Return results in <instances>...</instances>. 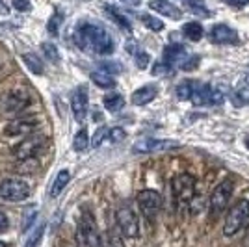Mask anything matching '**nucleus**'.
Listing matches in <instances>:
<instances>
[{
  "instance_id": "4468645a",
  "label": "nucleus",
  "mask_w": 249,
  "mask_h": 247,
  "mask_svg": "<svg viewBox=\"0 0 249 247\" xmlns=\"http://www.w3.org/2000/svg\"><path fill=\"white\" fill-rule=\"evenodd\" d=\"M39 121L36 117H15L4 126L6 136H30L37 130Z\"/></svg>"
},
{
  "instance_id": "39448f33",
  "label": "nucleus",
  "mask_w": 249,
  "mask_h": 247,
  "mask_svg": "<svg viewBox=\"0 0 249 247\" xmlns=\"http://www.w3.org/2000/svg\"><path fill=\"white\" fill-rule=\"evenodd\" d=\"M249 221V201L242 199L229 210L225 225H223V234L225 236H234L242 227Z\"/></svg>"
},
{
  "instance_id": "2f4dec72",
  "label": "nucleus",
  "mask_w": 249,
  "mask_h": 247,
  "mask_svg": "<svg viewBox=\"0 0 249 247\" xmlns=\"http://www.w3.org/2000/svg\"><path fill=\"white\" fill-rule=\"evenodd\" d=\"M62 24H63V13L62 11H56L51 19H49V22H47V30H49L51 35H56V34L60 32V26H62Z\"/></svg>"
},
{
  "instance_id": "49530a36",
  "label": "nucleus",
  "mask_w": 249,
  "mask_h": 247,
  "mask_svg": "<svg viewBox=\"0 0 249 247\" xmlns=\"http://www.w3.org/2000/svg\"><path fill=\"white\" fill-rule=\"evenodd\" d=\"M0 247H8V246H6V244H4V242H0Z\"/></svg>"
},
{
  "instance_id": "473e14b6",
  "label": "nucleus",
  "mask_w": 249,
  "mask_h": 247,
  "mask_svg": "<svg viewBox=\"0 0 249 247\" xmlns=\"http://www.w3.org/2000/svg\"><path fill=\"white\" fill-rule=\"evenodd\" d=\"M45 223H41V225L37 227L34 232L30 234V238H28V242H26V246L24 247H37V244L41 242V238H43V234H45Z\"/></svg>"
},
{
  "instance_id": "7c9ffc66",
  "label": "nucleus",
  "mask_w": 249,
  "mask_h": 247,
  "mask_svg": "<svg viewBox=\"0 0 249 247\" xmlns=\"http://www.w3.org/2000/svg\"><path fill=\"white\" fill-rule=\"evenodd\" d=\"M41 52H43V56L51 63L60 62V52H58L54 43H41Z\"/></svg>"
},
{
  "instance_id": "6ab92c4d",
  "label": "nucleus",
  "mask_w": 249,
  "mask_h": 247,
  "mask_svg": "<svg viewBox=\"0 0 249 247\" xmlns=\"http://www.w3.org/2000/svg\"><path fill=\"white\" fill-rule=\"evenodd\" d=\"M104 11H106V15H108V17L121 28V30L132 32V22H130V19L124 15L123 11H119L115 6H104Z\"/></svg>"
},
{
  "instance_id": "6e6552de",
  "label": "nucleus",
  "mask_w": 249,
  "mask_h": 247,
  "mask_svg": "<svg viewBox=\"0 0 249 247\" xmlns=\"http://www.w3.org/2000/svg\"><path fill=\"white\" fill-rule=\"evenodd\" d=\"M115 223L119 232L124 238H138L140 236V223H138V216L136 212L128 205H123L117 208L115 212Z\"/></svg>"
},
{
  "instance_id": "f257e3e1",
  "label": "nucleus",
  "mask_w": 249,
  "mask_h": 247,
  "mask_svg": "<svg viewBox=\"0 0 249 247\" xmlns=\"http://www.w3.org/2000/svg\"><path fill=\"white\" fill-rule=\"evenodd\" d=\"M74 43L82 51L93 52L99 56H110L115 51L114 37L97 22H80L74 30Z\"/></svg>"
},
{
  "instance_id": "423d86ee",
  "label": "nucleus",
  "mask_w": 249,
  "mask_h": 247,
  "mask_svg": "<svg viewBox=\"0 0 249 247\" xmlns=\"http://www.w3.org/2000/svg\"><path fill=\"white\" fill-rule=\"evenodd\" d=\"M190 103L194 106H221L223 104V93L219 88H214L210 84L196 82L192 97H190Z\"/></svg>"
},
{
  "instance_id": "a211bd4d",
  "label": "nucleus",
  "mask_w": 249,
  "mask_h": 247,
  "mask_svg": "<svg viewBox=\"0 0 249 247\" xmlns=\"http://www.w3.org/2000/svg\"><path fill=\"white\" fill-rule=\"evenodd\" d=\"M156 95H158V88H156L155 84H145V86H142L140 89H136V91L132 93L130 101H132V104H136V106H145V104H149L155 99Z\"/></svg>"
},
{
  "instance_id": "a18cd8bd",
  "label": "nucleus",
  "mask_w": 249,
  "mask_h": 247,
  "mask_svg": "<svg viewBox=\"0 0 249 247\" xmlns=\"http://www.w3.org/2000/svg\"><path fill=\"white\" fill-rule=\"evenodd\" d=\"M246 147H248V149H249V138H248V140H246Z\"/></svg>"
},
{
  "instance_id": "58836bf2",
  "label": "nucleus",
  "mask_w": 249,
  "mask_h": 247,
  "mask_svg": "<svg viewBox=\"0 0 249 247\" xmlns=\"http://www.w3.org/2000/svg\"><path fill=\"white\" fill-rule=\"evenodd\" d=\"M11 6L17 11H30L32 10V2L30 0H11Z\"/></svg>"
},
{
  "instance_id": "dca6fc26",
  "label": "nucleus",
  "mask_w": 249,
  "mask_h": 247,
  "mask_svg": "<svg viewBox=\"0 0 249 247\" xmlns=\"http://www.w3.org/2000/svg\"><path fill=\"white\" fill-rule=\"evenodd\" d=\"M149 8L155 13L169 17L171 21H180L182 19V10L178 6H175L171 0H149Z\"/></svg>"
},
{
  "instance_id": "f03ea898",
  "label": "nucleus",
  "mask_w": 249,
  "mask_h": 247,
  "mask_svg": "<svg viewBox=\"0 0 249 247\" xmlns=\"http://www.w3.org/2000/svg\"><path fill=\"white\" fill-rule=\"evenodd\" d=\"M196 184H197L196 176L190 173H180L171 178V194L177 208H186L192 205L196 197Z\"/></svg>"
},
{
  "instance_id": "37998d69",
  "label": "nucleus",
  "mask_w": 249,
  "mask_h": 247,
  "mask_svg": "<svg viewBox=\"0 0 249 247\" xmlns=\"http://www.w3.org/2000/svg\"><path fill=\"white\" fill-rule=\"evenodd\" d=\"M0 13H2V15H8V6H6L4 2H0Z\"/></svg>"
},
{
  "instance_id": "f3484780",
  "label": "nucleus",
  "mask_w": 249,
  "mask_h": 247,
  "mask_svg": "<svg viewBox=\"0 0 249 247\" xmlns=\"http://www.w3.org/2000/svg\"><path fill=\"white\" fill-rule=\"evenodd\" d=\"M188 52L184 49V45H180V43H169L164 47V52H162V62L167 63V65H171L173 69L177 67V63L180 62L184 56H186Z\"/></svg>"
},
{
  "instance_id": "7ed1b4c3",
  "label": "nucleus",
  "mask_w": 249,
  "mask_h": 247,
  "mask_svg": "<svg viewBox=\"0 0 249 247\" xmlns=\"http://www.w3.org/2000/svg\"><path fill=\"white\" fill-rule=\"evenodd\" d=\"M76 244L78 247H101V232L97 229L95 217L91 212L84 210L78 225H76Z\"/></svg>"
},
{
  "instance_id": "5701e85b",
  "label": "nucleus",
  "mask_w": 249,
  "mask_h": 247,
  "mask_svg": "<svg viewBox=\"0 0 249 247\" xmlns=\"http://www.w3.org/2000/svg\"><path fill=\"white\" fill-rule=\"evenodd\" d=\"M182 34L186 35L190 41H199V39L205 35V30H203L201 22L192 21V22H186V24L182 26Z\"/></svg>"
},
{
  "instance_id": "e433bc0d",
  "label": "nucleus",
  "mask_w": 249,
  "mask_h": 247,
  "mask_svg": "<svg viewBox=\"0 0 249 247\" xmlns=\"http://www.w3.org/2000/svg\"><path fill=\"white\" fill-rule=\"evenodd\" d=\"M134 62L140 69H147V65H149V62H151V58H149V54H147L145 51L140 49V51L134 54Z\"/></svg>"
},
{
  "instance_id": "ddd939ff",
  "label": "nucleus",
  "mask_w": 249,
  "mask_h": 247,
  "mask_svg": "<svg viewBox=\"0 0 249 247\" xmlns=\"http://www.w3.org/2000/svg\"><path fill=\"white\" fill-rule=\"evenodd\" d=\"M208 39L214 45H240L238 32L229 24H214L208 32Z\"/></svg>"
},
{
  "instance_id": "412c9836",
  "label": "nucleus",
  "mask_w": 249,
  "mask_h": 247,
  "mask_svg": "<svg viewBox=\"0 0 249 247\" xmlns=\"http://www.w3.org/2000/svg\"><path fill=\"white\" fill-rule=\"evenodd\" d=\"M69 180H71V173L67 171V169H62L56 178H54V182L51 186V197H58L62 194L63 190H65V186L69 184Z\"/></svg>"
},
{
  "instance_id": "b1692460",
  "label": "nucleus",
  "mask_w": 249,
  "mask_h": 247,
  "mask_svg": "<svg viewBox=\"0 0 249 247\" xmlns=\"http://www.w3.org/2000/svg\"><path fill=\"white\" fill-rule=\"evenodd\" d=\"M103 103H104V108H106L108 112L115 113L124 106V99H123V95H119V93H110V95L104 97Z\"/></svg>"
},
{
  "instance_id": "c9c22d12",
  "label": "nucleus",
  "mask_w": 249,
  "mask_h": 247,
  "mask_svg": "<svg viewBox=\"0 0 249 247\" xmlns=\"http://www.w3.org/2000/svg\"><path fill=\"white\" fill-rule=\"evenodd\" d=\"M171 72H173V67L164 62L155 63V67H153V74H155V76H169Z\"/></svg>"
},
{
  "instance_id": "20e7f679",
  "label": "nucleus",
  "mask_w": 249,
  "mask_h": 247,
  "mask_svg": "<svg viewBox=\"0 0 249 247\" xmlns=\"http://www.w3.org/2000/svg\"><path fill=\"white\" fill-rule=\"evenodd\" d=\"M45 143H47V138L43 134L34 132L26 140H22L21 143H17L13 147V155L15 158L22 162V160H32V158H37L45 151Z\"/></svg>"
},
{
  "instance_id": "cd10ccee",
  "label": "nucleus",
  "mask_w": 249,
  "mask_h": 247,
  "mask_svg": "<svg viewBox=\"0 0 249 247\" xmlns=\"http://www.w3.org/2000/svg\"><path fill=\"white\" fill-rule=\"evenodd\" d=\"M199 63H201V58H199L197 54H186L180 62L177 63L175 69H180V71H194L196 67H199Z\"/></svg>"
},
{
  "instance_id": "4be33fe9",
  "label": "nucleus",
  "mask_w": 249,
  "mask_h": 247,
  "mask_svg": "<svg viewBox=\"0 0 249 247\" xmlns=\"http://www.w3.org/2000/svg\"><path fill=\"white\" fill-rule=\"evenodd\" d=\"M22 62H24V65L30 69V72H34V74H43V71H45V63H43V60L37 56V54H34V52H26L24 56H22Z\"/></svg>"
},
{
  "instance_id": "2eb2a0df",
  "label": "nucleus",
  "mask_w": 249,
  "mask_h": 247,
  "mask_svg": "<svg viewBox=\"0 0 249 247\" xmlns=\"http://www.w3.org/2000/svg\"><path fill=\"white\" fill-rule=\"evenodd\" d=\"M88 101H89L88 89L84 86H78L74 89L73 97H71V110H73L74 119L78 123H82L84 119H86V115H88Z\"/></svg>"
},
{
  "instance_id": "bb28decb",
  "label": "nucleus",
  "mask_w": 249,
  "mask_h": 247,
  "mask_svg": "<svg viewBox=\"0 0 249 247\" xmlns=\"http://www.w3.org/2000/svg\"><path fill=\"white\" fill-rule=\"evenodd\" d=\"M101 247H124V244L114 229H108L104 236H101Z\"/></svg>"
},
{
  "instance_id": "c756f323",
  "label": "nucleus",
  "mask_w": 249,
  "mask_h": 247,
  "mask_svg": "<svg viewBox=\"0 0 249 247\" xmlns=\"http://www.w3.org/2000/svg\"><path fill=\"white\" fill-rule=\"evenodd\" d=\"M194 86H196V80H184L177 86V97L180 101H190L192 97V91H194Z\"/></svg>"
},
{
  "instance_id": "72a5a7b5",
  "label": "nucleus",
  "mask_w": 249,
  "mask_h": 247,
  "mask_svg": "<svg viewBox=\"0 0 249 247\" xmlns=\"http://www.w3.org/2000/svg\"><path fill=\"white\" fill-rule=\"evenodd\" d=\"M104 140H108V126H99L91 138V147H101Z\"/></svg>"
},
{
  "instance_id": "1a4fd4ad",
  "label": "nucleus",
  "mask_w": 249,
  "mask_h": 247,
  "mask_svg": "<svg viewBox=\"0 0 249 247\" xmlns=\"http://www.w3.org/2000/svg\"><path fill=\"white\" fill-rule=\"evenodd\" d=\"M0 197L10 203H21L30 197V186L21 178H6L0 182Z\"/></svg>"
},
{
  "instance_id": "c85d7f7f",
  "label": "nucleus",
  "mask_w": 249,
  "mask_h": 247,
  "mask_svg": "<svg viewBox=\"0 0 249 247\" xmlns=\"http://www.w3.org/2000/svg\"><path fill=\"white\" fill-rule=\"evenodd\" d=\"M140 21L143 22V26H145L147 30H151V32L164 30V22L160 21L158 17H155V15H151V13H143V15L140 17Z\"/></svg>"
},
{
  "instance_id": "aec40b11",
  "label": "nucleus",
  "mask_w": 249,
  "mask_h": 247,
  "mask_svg": "<svg viewBox=\"0 0 249 247\" xmlns=\"http://www.w3.org/2000/svg\"><path fill=\"white\" fill-rule=\"evenodd\" d=\"M91 82L101 88V89H114L115 88V78L106 71H93L91 72Z\"/></svg>"
},
{
  "instance_id": "c03bdc74",
  "label": "nucleus",
  "mask_w": 249,
  "mask_h": 247,
  "mask_svg": "<svg viewBox=\"0 0 249 247\" xmlns=\"http://www.w3.org/2000/svg\"><path fill=\"white\" fill-rule=\"evenodd\" d=\"M123 2H128V4H132V6H138V4H140V0H123Z\"/></svg>"
},
{
  "instance_id": "f704fd0d",
  "label": "nucleus",
  "mask_w": 249,
  "mask_h": 247,
  "mask_svg": "<svg viewBox=\"0 0 249 247\" xmlns=\"http://www.w3.org/2000/svg\"><path fill=\"white\" fill-rule=\"evenodd\" d=\"M124 138H126V132H124V128H121V126L108 128V140L112 143H119V141H123Z\"/></svg>"
},
{
  "instance_id": "393cba45",
  "label": "nucleus",
  "mask_w": 249,
  "mask_h": 247,
  "mask_svg": "<svg viewBox=\"0 0 249 247\" xmlns=\"http://www.w3.org/2000/svg\"><path fill=\"white\" fill-rule=\"evenodd\" d=\"M182 2H184V8H186L192 15H199V17H203V19L210 17V11H208V8L201 0H182Z\"/></svg>"
},
{
  "instance_id": "a19ab883",
  "label": "nucleus",
  "mask_w": 249,
  "mask_h": 247,
  "mask_svg": "<svg viewBox=\"0 0 249 247\" xmlns=\"http://www.w3.org/2000/svg\"><path fill=\"white\" fill-rule=\"evenodd\" d=\"M8 229H10V219L4 212H0V234H4Z\"/></svg>"
},
{
  "instance_id": "f8f14e48",
  "label": "nucleus",
  "mask_w": 249,
  "mask_h": 247,
  "mask_svg": "<svg viewBox=\"0 0 249 247\" xmlns=\"http://www.w3.org/2000/svg\"><path fill=\"white\" fill-rule=\"evenodd\" d=\"M30 103V93L24 91V89H13L6 95L4 103H2V110L8 115H15V113H21L22 110H26Z\"/></svg>"
},
{
  "instance_id": "9b49d317",
  "label": "nucleus",
  "mask_w": 249,
  "mask_h": 247,
  "mask_svg": "<svg viewBox=\"0 0 249 247\" xmlns=\"http://www.w3.org/2000/svg\"><path fill=\"white\" fill-rule=\"evenodd\" d=\"M180 147V143L177 140H156V138H143V140H138L132 147L134 153L140 155H147V153H160V151H171Z\"/></svg>"
},
{
  "instance_id": "4c0bfd02",
  "label": "nucleus",
  "mask_w": 249,
  "mask_h": 247,
  "mask_svg": "<svg viewBox=\"0 0 249 247\" xmlns=\"http://www.w3.org/2000/svg\"><path fill=\"white\" fill-rule=\"evenodd\" d=\"M236 99H238V103L249 104V82L242 84L236 89Z\"/></svg>"
},
{
  "instance_id": "0eeeda50",
  "label": "nucleus",
  "mask_w": 249,
  "mask_h": 247,
  "mask_svg": "<svg viewBox=\"0 0 249 247\" xmlns=\"http://www.w3.org/2000/svg\"><path fill=\"white\" fill-rule=\"evenodd\" d=\"M232 190H234V182L231 178H225L223 182H219L212 195H210V217L216 219V217L227 208L229 205V199L232 195Z\"/></svg>"
},
{
  "instance_id": "79ce46f5",
  "label": "nucleus",
  "mask_w": 249,
  "mask_h": 247,
  "mask_svg": "<svg viewBox=\"0 0 249 247\" xmlns=\"http://www.w3.org/2000/svg\"><path fill=\"white\" fill-rule=\"evenodd\" d=\"M223 4L232 6V8H244V6L249 4V0H223Z\"/></svg>"
},
{
  "instance_id": "a878e982",
  "label": "nucleus",
  "mask_w": 249,
  "mask_h": 247,
  "mask_svg": "<svg viewBox=\"0 0 249 247\" xmlns=\"http://www.w3.org/2000/svg\"><path fill=\"white\" fill-rule=\"evenodd\" d=\"M89 147V136L86 128H80L73 138V151L74 153H84Z\"/></svg>"
},
{
  "instance_id": "ea45409f",
  "label": "nucleus",
  "mask_w": 249,
  "mask_h": 247,
  "mask_svg": "<svg viewBox=\"0 0 249 247\" xmlns=\"http://www.w3.org/2000/svg\"><path fill=\"white\" fill-rule=\"evenodd\" d=\"M36 216H37V212H36V210H32V212L28 210V212H26L24 221H22V230H24V232H26L32 225H34V219H36Z\"/></svg>"
},
{
  "instance_id": "9d476101",
  "label": "nucleus",
  "mask_w": 249,
  "mask_h": 247,
  "mask_svg": "<svg viewBox=\"0 0 249 247\" xmlns=\"http://www.w3.org/2000/svg\"><path fill=\"white\" fill-rule=\"evenodd\" d=\"M136 201L140 206V212L143 214L147 221H155L162 208V195L156 190H142L136 197Z\"/></svg>"
}]
</instances>
